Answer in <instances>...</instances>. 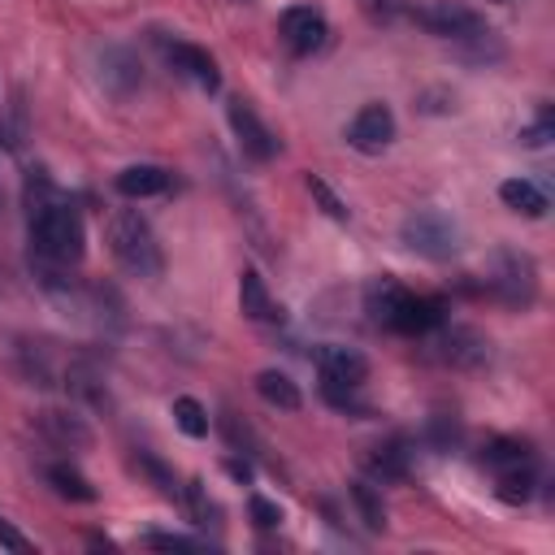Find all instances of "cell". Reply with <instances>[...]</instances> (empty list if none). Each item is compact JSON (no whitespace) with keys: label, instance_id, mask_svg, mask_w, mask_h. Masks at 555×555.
Returning <instances> with one entry per match:
<instances>
[{"label":"cell","instance_id":"obj_1","mask_svg":"<svg viewBox=\"0 0 555 555\" xmlns=\"http://www.w3.org/2000/svg\"><path fill=\"white\" fill-rule=\"evenodd\" d=\"M26 212H30V251L48 264L74 269L87 251V230H82L78 208L61 199V191L52 186L43 169L26 173Z\"/></svg>","mask_w":555,"mask_h":555},{"label":"cell","instance_id":"obj_2","mask_svg":"<svg viewBox=\"0 0 555 555\" xmlns=\"http://www.w3.org/2000/svg\"><path fill=\"white\" fill-rule=\"evenodd\" d=\"M408 17H416V22H421L429 35H438V39L464 43L473 56H503V48H499L490 22H486L477 9L460 4V0H429L425 9H412Z\"/></svg>","mask_w":555,"mask_h":555},{"label":"cell","instance_id":"obj_3","mask_svg":"<svg viewBox=\"0 0 555 555\" xmlns=\"http://www.w3.org/2000/svg\"><path fill=\"white\" fill-rule=\"evenodd\" d=\"M108 251H113L117 269L130 273V278H147L152 282L165 269L160 243H156V234H152V225H147V217L139 208H117L108 217Z\"/></svg>","mask_w":555,"mask_h":555},{"label":"cell","instance_id":"obj_4","mask_svg":"<svg viewBox=\"0 0 555 555\" xmlns=\"http://www.w3.org/2000/svg\"><path fill=\"white\" fill-rule=\"evenodd\" d=\"M481 291L486 299L512 308V312H525L533 299H538V264L529 251H516V247H499L490 256V273L481 278Z\"/></svg>","mask_w":555,"mask_h":555},{"label":"cell","instance_id":"obj_5","mask_svg":"<svg viewBox=\"0 0 555 555\" xmlns=\"http://www.w3.org/2000/svg\"><path fill=\"white\" fill-rule=\"evenodd\" d=\"M399 238L408 251L425 256V260H451L460 251V225L442 212V208H416L403 217Z\"/></svg>","mask_w":555,"mask_h":555},{"label":"cell","instance_id":"obj_6","mask_svg":"<svg viewBox=\"0 0 555 555\" xmlns=\"http://www.w3.org/2000/svg\"><path fill=\"white\" fill-rule=\"evenodd\" d=\"M425 343H429V356L451 364V369H481V364H490V338L481 330H473V325L442 321L434 334H425Z\"/></svg>","mask_w":555,"mask_h":555},{"label":"cell","instance_id":"obj_7","mask_svg":"<svg viewBox=\"0 0 555 555\" xmlns=\"http://www.w3.org/2000/svg\"><path fill=\"white\" fill-rule=\"evenodd\" d=\"M225 121H230V130H234V139H238V152H243L247 160L269 165V160L282 152V139L256 117V108H251L247 100H230V104H225Z\"/></svg>","mask_w":555,"mask_h":555},{"label":"cell","instance_id":"obj_8","mask_svg":"<svg viewBox=\"0 0 555 555\" xmlns=\"http://www.w3.org/2000/svg\"><path fill=\"white\" fill-rule=\"evenodd\" d=\"M278 35H282L286 52L312 56V52H321V48L330 43V22H325V13L312 9V4H291V9H282V17H278Z\"/></svg>","mask_w":555,"mask_h":555},{"label":"cell","instance_id":"obj_9","mask_svg":"<svg viewBox=\"0 0 555 555\" xmlns=\"http://www.w3.org/2000/svg\"><path fill=\"white\" fill-rule=\"evenodd\" d=\"M30 425H35V434H39L48 447H56V451H91V447H95L91 425H87L74 408H39V412L30 416Z\"/></svg>","mask_w":555,"mask_h":555},{"label":"cell","instance_id":"obj_10","mask_svg":"<svg viewBox=\"0 0 555 555\" xmlns=\"http://www.w3.org/2000/svg\"><path fill=\"white\" fill-rule=\"evenodd\" d=\"M390 139H395V113H390L382 100H369V104L351 117V126H347V143H351L356 152H364V156L386 152Z\"/></svg>","mask_w":555,"mask_h":555},{"label":"cell","instance_id":"obj_11","mask_svg":"<svg viewBox=\"0 0 555 555\" xmlns=\"http://www.w3.org/2000/svg\"><path fill=\"white\" fill-rule=\"evenodd\" d=\"M165 61L173 65V74H182L186 82H195L199 91H221V69H217V61L208 56V48H199V43H186V39H173V43H165Z\"/></svg>","mask_w":555,"mask_h":555},{"label":"cell","instance_id":"obj_12","mask_svg":"<svg viewBox=\"0 0 555 555\" xmlns=\"http://www.w3.org/2000/svg\"><path fill=\"white\" fill-rule=\"evenodd\" d=\"M100 82H104V91H108L113 100H130V95L139 91V82H143L139 56H134L130 48H121V43L104 48V52H100Z\"/></svg>","mask_w":555,"mask_h":555},{"label":"cell","instance_id":"obj_13","mask_svg":"<svg viewBox=\"0 0 555 555\" xmlns=\"http://www.w3.org/2000/svg\"><path fill=\"white\" fill-rule=\"evenodd\" d=\"M408 295H412V291H408L403 282H395L390 273L369 278V286H364V312H369V321L382 325V330H395V321H399Z\"/></svg>","mask_w":555,"mask_h":555},{"label":"cell","instance_id":"obj_14","mask_svg":"<svg viewBox=\"0 0 555 555\" xmlns=\"http://www.w3.org/2000/svg\"><path fill=\"white\" fill-rule=\"evenodd\" d=\"M312 364H317L321 377L347 382V386H364V377H369V360L356 347H343V343H321L312 351Z\"/></svg>","mask_w":555,"mask_h":555},{"label":"cell","instance_id":"obj_15","mask_svg":"<svg viewBox=\"0 0 555 555\" xmlns=\"http://www.w3.org/2000/svg\"><path fill=\"white\" fill-rule=\"evenodd\" d=\"M61 386L69 390V399H78V403H87V408H95V412H108L113 408V399H108V386H104V373L82 356V360H69L65 364V373H61Z\"/></svg>","mask_w":555,"mask_h":555},{"label":"cell","instance_id":"obj_16","mask_svg":"<svg viewBox=\"0 0 555 555\" xmlns=\"http://www.w3.org/2000/svg\"><path fill=\"white\" fill-rule=\"evenodd\" d=\"M442 321H447V304H442L438 295H408V304H403V312H399V321H395L390 334L425 338V334H434Z\"/></svg>","mask_w":555,"mask_h":555},{"label":"cell","instance_id":"obj_17","mask_svg":"<svg viewBox=\"0 0 555 555\" xmlns=\"http://www.w3.org/2000/svg\"><path fill=\"white\" fill-rule=\"evenodd\" d=\"M364 468L369 477L377 481H403L412 473V442L403 434H390L386 442H377L369 455H364Z\"/></svg>","mask_w":555,"mask_h":555},{"label":"cell","instance_id":"obj_18","mask_svg":"<svg viewBox=\"0 0 555 555\" xmlns=\"http://www.w3.org/2000/svg\"><path fill=\"white\" fill-rule=\"evenodd\" d=\"M238 312L247 321H282V304H273V295L256 269L238 273Z\"/></svg>","mask_w":555,"mask_h":555},{"label":"cell","instance_id":"obj_19","mask_svg":"<svg viewBox=\"0 0 555 555\" xmlns=\"http://www.w3.org/2000/svg\"><path fill=\"white\" fill-rule=\"evenodd\" d=\"M126 199H147V195H165L173 186V173L160 169V165H126L113 182Z\"/></svg>","mask_w":555,"mask_h":555},{"label":"cell","instance_id":"obj_20","mask_svg":"<svg viewBox=\"0 0 555 555\" xmlns=\"http://www.w3.org/2000/svg\"><path fill=\"white\" fill-rule=\"evenodd\" d=\"M499 199L512 208V212H520V217H546V208H551V199H546V191L538 186V182H529V178H507V182H499Z\"/></svg>","mask_w":555,"mask_h":555},{"label":"cell","instance_id":"obj_21","mask_svg":"<svg viewBox=\"0 0 555 555\" xmlns=\"http://www.w3.org/2000/svg\"><path fill=\"white\" fill-rule=\"evenodd\" d=\"M43 481L52 486V494H61V499H69V503H95V486H91L69 460L43 464Z\"/></svg>","mask_w":555,"mask_h":555},{"label":"cell","instance_id":"obj_22","mask_svg":"<svg viewBox=\"0 0 555 555\" xmlns=\"http://www.w3.org/2000/svg\"><path fill=\"white\" fill-rule=\"evenodd\" d=\"M481 464L494 468V473H507V468H525V464H538L533 447L525 438H490L481 447Z\"/></svg>","mask_w":555,"mask_h":555},{"label":"cell","instance_id":"obj_23","mask_svg":"<svg viewBox=\"0 0 555 555\" xmlns=\"http://www.w3.org/2000/svg\"><path fill=\"white\" fill-rule=\"evenodd\" d=\"M256 395H260L269 408H282V412H299V408H304L299 386H295L282 369H264V373H256Z\"/></svg>","mask_w":555,"mask_h":555},{"label":"cell","instance_id":"obj_24","mask_svg":"<svg viewBox=\"0 0 555 555\" xmlns=\"http://www.w3.org/2000/svg\"><path fill=\"white\" fill-rule=\"evenodd\" d=\"M351 503H356V512H360V520L373 529V533H382L386 529V503H382V494H377V486L369 481V477H356L351 486Z\"/></svg>","mask_w":555,"mask_h":555},{"label":"cell","instance_id":"obj_25","mask_svg":"<svg viewBox=\"0 0 555 555\" xmlns=\"http://www.w3.org/2000/svg\"><path fill=\"white\" fill-rule=\"evenodd\" d=\"M533 490H538V464L499 473V499H503V503H529Z\"/></svg>","mask_w":555,"mask_h":555},{"label":"cell","instance_id":"obj_26","mask_svg":"<svg viewBox=\"0 0 555 555\" xmlns=\"http://www.w3.org/2000/svg\"><path fill=\"white\" fill-rule=\"evenodd\" d=\"M173 425H178L186 438H208V408H204L195 395H178V399H173Z\"/></svg>","mask_w":555,"mask_h":555},{"label":"cell","instance_id":"obj_27","mask_svg":"<svg viewBox=\"0 0 555 555\" xmlns=\"http://www.w3.org/2000/svg\"><path fill=\"white\" fill-rule=\"evenodd\" d=\"M17 360H22V373H26L30 386H56V369H52V360H48V347H39V343H22Z\"/></svg>","mask_w":555,"mask_h":555},{"label":"cell","instance_id":"obj_28","mask_svg":"<svg viewBox=\"0 0 555 555\" xmlns=\"http://www.w3.org/2000/svg\"><path fill=\"white\" fill-rule=\"evenodd\" d=\"M321 399H325L334 412H351V416H364V412H369V408L360 403V386H347V382L321 377Z\"/></svg>","mask_w":555,"mask_h":555},{"label":"cell","instance_id":"obj_29","mask_svg":"<svg viewBox=\"0 0 555 555\" xmlns=\"http://www.w3.org/2000/svg\"><path fill=\"white\" fill-rule=\"evenodd\" d=\"M425 442H429L434 451H451V447H460V421L447 416V412H434L429 425H425Z\"/></svg>","mask_w":555,"mask_h":555},{"label":"cell","instance_id":"obj_30","mask_svg":"<svg viewBox=\"0 0 555 555\" xmlns=\"http://www.w3.org/2000/svg\"><path fill=\"white\" fill-rule=\"evenodd\" d=\"M308 195L321 204V212H325V217H334V221H347V217H351V212H347V204L334 195V186H330L325 178H317V173H308Z\"/></svg>","mask_w":555,"mask_h":555},{"label":"cell","instance_id":"obj_31","mask_svg":"<svg viewBox=\"0 0 555 555\" xmlns=\"http://www.w3.org/2000/svg\"><path fill=\"white\" fill-rule=\"evenodd\" d=\"M134 464H139V468H143V473H147V477L156 481V490H160L165 499H182V486L173 481V473H169V468H165V464H160L156 455H147V451H139V460H134Z\"/></svg>","mask_w":555,"mask_h":555},{"label":"cell","instance_id":"obj_32","mask_svg":"<svg viewBox=\"0 0 555 555\" xmlns=\"http://www.w3.org/2000/svg\"><path fill=\"white\" fill-rule=\"evenodd\" d=\"M143 546H152V551H212L204 538H186V533H160V529L143 533Z\"/></svg>","mask_w":555,"mask_h":555},{"label":"cell","instance_id":"obj_33","mask_svg":"<svg viewBox=\"0 0 555 555\" xmlns=\"http://www.w3.org/2000/svg\"><path fill=\"white\" fill-rule=\"evenodd\" d=\"M360 9H364V17L369 22H377V26H395L399 17H408L412 9H408V0H360Z\"/></svg>","mask_w":555,"mask_h":555},{"label":"cell","instance_id":"obj_34","mask_svg":"<svg viewBox=\"0 0 555 555\" xmlns=\"http://www.w3.org/2000/svg\"><path fill=\"white\" fill-rule=\"evenodd\" d=\"M525 147H546L551 139H555V121H551V108L542 104L538 108V121H529V126H520V134H516Z\"/></svg>","mask_w":555,"mask_h":555},{"label":"cell","instance_id":"obj_35","mask_svg":"<svg viewBox=\"0 0 555 555\" xmlns=\"http://www.w3.org/2000/svg\"><path fill=\"white\" fill-rule=\"evenodd\" d=\"M247 516H251L256 529H278V525H282V507L269 503L264 494H251V499H247Z\"/></svg>","mask_w":555,"mask_h":555},{"label":"cell","instance_id":"obj_36","mask_svg":"<svg viewBox=\"0 0 555 555\" xmlns=\"http://www.w3.org/2000/svg\"><path fill=\"white\" fill-rule=\"evenodd\" d=\"M0 546H4V551H13V555H30V551H35V542H30L22 529H13L4 516H0Z\"/></svg>","mask_w":555,"mask_h":555},{"label":"cell","instance_id":"obj_37","mask_svg":"<svg viewBox=\"0 0 555 555\" xmlns=\"http://www.w3.org/2000/svg\"><path fill=\"white\" fill-rule=\"evenodd\" d=\"M225 473H230L234 481H243V486L251 481V464H247V460H238V455H230V460H225Z\"/></svg>","mask_w":555,"mask_h":555},{"label":"cell","instance_id":"obj_38","mask_svg":"<svg viewBox=\"0 0 555 555\" xmlns=\"http://www.w3.org/2000/svg\"><path fill=\"white\" fill-rule=\"evenodd\" d=\"M87 546H95V551H113V538H104V533H87Z\"/></svg>","mask_w":555,"mask_h":555},{"label":"cell","instance_id":"obj_39","mask_svg":"<svg viewBox=\"0 0 555 555\" xmlns=\"http://www.w3.org/2000/svg\"><path fill=\"white\" fill-rule=\"evenodd\" d=\"M494 4H507V0H494Z\"/></svg>","mask_w":555,"mask_h":555}]
</instances>
